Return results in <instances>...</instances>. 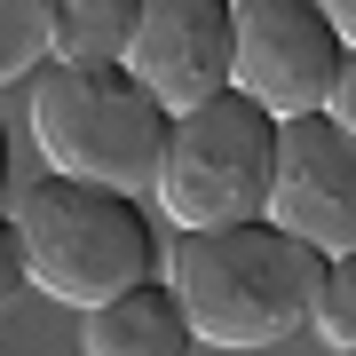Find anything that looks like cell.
<instances>
[{"label": "cell", "instance_id": "1", "mask_svg": "<svg viewBox=\"0 0 356 356\" xmlns=\"http://www.w3.org/2000/svg\"><path fill=\"white\" fill-rule=\"evenodd\" d=\"M166 285L206 348H277L317 317L325 254L285 238L277 222L182 229L166 254Z\"/></svg>", "mask_w": 356, "mask_h": 356}, {"label": "cell", "instance_id": "2", "mask_svg": "<svg viewBox=\"0 0 356 356\" xmlns=\"http://www.w3.org/2000/svg\"><path fill=\"white\" fill-rule=\"evenodd\" d=\"M166 127H175V111L159 95H143V79L127 64H40L32 72V143L48 159V175L143 198L159 182Z\"/></svg>", "mask_w": 356, "mask_h": 356}, {"label": "cell", "instance_id": "3", "mask_svg": "<svg viewBox=\"0 0 356 356\" xmlns=\"http://www.w3.org/2000/svg\"><path fill=\"white\" fill-rule=\"evenodd\" d=\"M8 222H16V245H24V277L40 293H56L64 309H103L159 269V229L143 222V198L127 191L40 175L16 191Z\"/></svg>", "mask_w": 356, "mask_h": 356}, {"label": "cell", "instance_id": "4", "mask_svg": "<svg viewBox=\"0 0 356 356\" xmlns=\"http://www.w3.org/2000/svg\"><path fill=\"white\" fill-rule=\"evenodd\" d=\"M269 166H277V119L245 95H214L198 111H175L159 151V214L182 229H229L269 214Z\"/></svg>", "mask_w": 356, "mask_h": 356}, {"label": "cell", "instance_id": "5", "mask_svg": "<svg viewBox=\"0 0 356 356\" xmlns=\"http://www.w3.org/2000/svg\"><path fill=\"white\" fill-rule=\"evenodd\" d=\"M341 32L309 0H238L229 8V95L269 119H309L332 103L341 79Z\"/></svg>", "mask_w": 356, "mask_h": 356}, {"label": "cell", "instance_id": "6", "mask_svg": "<svg viewBox=\"0 0 356 356\" xmlns=\"http://www.w3.org/2000/svg\"><path fill=\"white\" fill-rule=\"evenodd\" d=\"M285 238L317 254H356V143L325 111L277 119V166H269V214Z\"/></svg>", "mask_w": 356, "mask_h": 356}, {"label": "cell", "instance_id": "7", "mask_svg": "<svg viewBox=\"0 0 356 356\" xmlns=\"http://www.w3.org/2000/svg\"><path fill=\"white\" fill-rule=\"evenodd\" d=\"M127 72L166 111H198L229 95V0H143Z\"/></svg>", "mask_w": 356, "mask_h": 356}, {"label": "cell", "instance_id": "8", "mask_svg": "<svg viewBox=\"0 0 356 356\" xmlns=\"http://www.w3.org/2000/svg\"><path fill=\"white\" fill-rule=\"evenodd\" d=\"M88 356H198V332L182 317L175 285L143 277V285L119 293V301L88 309Z\"/></svg>", "mask_w": 356, "mask_h": 356}, {"label": "cell", "instance_id": "9", "mask_svg": "<svg viewBox=\"0 0 356 356\" xmlns=\"http://www.w3.org/2000/svg\"><path fill=\"white\" fill-rule=\"evenodd\" d=\"M143 0H48V64H127Z\"/></svg>", "mask_w": 356, "mask_h": 356}, {"label": "cell", "instance_id": "10", "mask_svg": "<svg viewBox=\"0 0 356 356\" xmlns=\"http://www.w3.org/2000/svg\"><path fill=\"white\" fill-rule=\"evenodd\" d=\"M48 64V0H0V88Z\"/></svg>", "mask_w": 356, "mask_h": 356}, {"label": "cell", "instance_id": "11", "mask_svg": "<svg viewBox=\"0 0 356 356\" xmlns=\"http://www.w3.org/2000/svg\"><path fill=\"white\" fill-rule=\"evenodd\" d=\"M325 348H356V254H332L325 261V285H317V317Z\"/></svg>", "mask_w": 356, "mask_h": 356}, {"label": "cell", "instance_id": "12", "mask_svg": "<svg viewBox=\"0 0 356 356\" xmlns=\"http://www.w3.org/2000/svg\"><path fill=\"white\" fill-rule=\"evenodd\" d=\"M24 245H16V222L0 214V309H16V293H24Z\"/></svg>", "mask_w": 356, "mask_h": 356}, {"label": "cell", "instance_id": "13", "mask_svg": "<svg viewBox=\"0 0 356 356\" xmlns=\"http://www.w3.org/2000/svg\"><path fill=\"white\" fill-rule=\"evenodd\" d=\"M325 119L341 127L348 143H356V48L341 56V79H332V103H325Z\"/></svg>", "mask_w": 356, "mask_h": 356}, {"label": "cell", "instance_id": "14", "mask_svg": "<svg viewBox=\"0 0 356 356\" xmlns=\"http://www.w3.org/2000/svg\"><path fill=\"white\" fill-rule=\"evenodd\" d=\"M309 8H317L332 32H341V48H356V0H309Z\"/></svg>", "mask_w": 356, "mask_h": 356}, {"label": "cell", "instance_id": "15", "mask_svg": "<svg viewBox=\"0 0 356 356\" xmlns=\"http://www.w3.org/2000/svg\"><path fill=\"white\" fill-rule=\"evenodd\" d=\"M0 198H8V127H0Z\"/></svg>", "mask_w": 356, "mask_h": 356}, {"label": "cell", "instance_id": "16", "mask_svg": "<svg viewBox=\"0 0 356 356\" xmlns=\"http://www.w3.org/2000/svg\"><path fill=\"white\" fill-rule=\"evenodd\" d=\"M341 356H356V348H341Z\"/></svg>", "mask_w": 356, "mask_h": 356}, {"label": "cell", "instance_id": "17", "mask_svg": "<svg viewBox=\"0 0 356 356\" xmlns=\"http://www.w3.org/2000/svg\"><path fill=\"white\" fill-rule=\"evenodd\" d=\"M229 8H238V0H229Z\"/></svg>", "mask_w": 356, "mask_h": 356}]
</instances>
